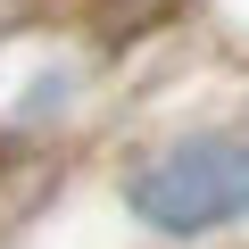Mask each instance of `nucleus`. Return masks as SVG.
<instances>
[{
    "label": "nucleus",
    "instance_id": "nucleus-1",
    "mask_svg": "<svg viewBox=\"0 0 249 249\" xmlns=\"http://www.w3.org/2000/svg\"><path fill=\"white\" fill-rule=\"evenodd\" d=\"M133 216L158 232H216L249 216V142L232 133H199L175 142L166 158H150L133 175Z\"/></svg>",
    "mask_w": 249,
    "mask_h": 249
}]
</instances>
